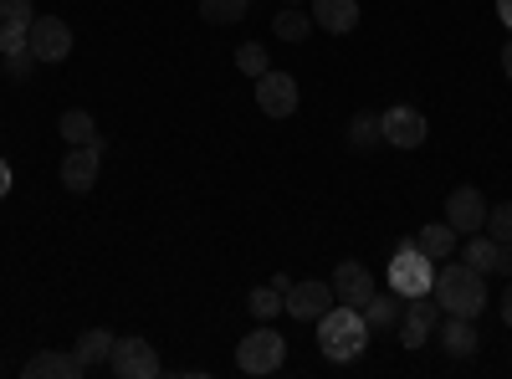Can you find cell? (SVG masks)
Wrapping results in <instances>:
<instances>
[{
  "label": "cell",
  "mask_w": 512,
  "mask_h": 379,
  "mask_svg": "<svg viewBox=\"0 0 512 379\" xmlns=\"http://www.w3.org/2000/svg\"><path fill=\"white\" fill-rule=\"evenodd\" d=\"M318 349H323V359H333V364H354V359L369 349V323H364V313L349 308V303H333V308L318 318Z\"/></svg>",
  "instance_id": "1"
},
{
  "label": "cell",
  "mask_w": 512,
  "mask_h": 379,
  "mask_svg": "<svg viewBox=\"0 0 512 379\" xmlns=\"http://www.w3.org/2000/svg\"><path fill=\"white\" fill-rule=\"evenodd\" d=\"M431 298L441 303V313H456V318H477L487 308V277L466 262H446L436 272V287Z\"/></svg>",
  "instance_id": "2"
},
{
  "label": "cell",
  "mask_w": 512,
  "mask_h": 379,
  "mask_svg": "<svg viewBox=\"0 0 512 379\" xmlns=\"http://www.w3.org/2000/svg\"><path fill=\"white\" fill-rule=\"evenodd\" d=\"M390 287L400 292V298H420V292H431L436 287V267L431 257L415 246V236H405L395 246V262H390Z\"/></svg>",
  "instance_id": "3"
},
{
  "label": "cell",
  "mask_w": 512,
  "mask_h": 379,
  "mask_svg": "<svg viewBox=\"0 0 512 379\" xmlns=\"http://www.w3.org/2000/svg\"><path fill=\"white\" fill-rule=\"evenodd\" d=\"M236 364H241V374H277L287 364V339L277 328H256L236 344Z\"/></svg>",
  "instance_id": "4"
},
{
  "label": "cell",
  "mask_w": 512,
  "mask_h": 379,
  "mask_svg": "<svg viewBox=\"0 0 512 379\" xmlns=\"http://www.w3.org/2000/svg\"><path fill=\"white\" fill-rule=\"evenodd\" d=\"M379 134H384V144H395V149H420L425 139H431V123H425L420 108L395 103V108L379 113Z\"/></svg>",
  "instance_id": "5"
},
{
  "label": "cell",
  "mask_w": 512,
  "mask_h": 379,
  "mask_svg": "<svg viewBox=\"0 0 512 379\" xmlns=\"http://www.w3.org/2000/svg\"><path fill=\"white\" fill-rule=\"evenodd\" d=\"M333 303H338V298H333V282H323V277L292 282V287H287V298H282L287 318H297V323H318Z\"/></svg>",
  "instance_id": "6"
},
{
  "label": "cell",
  "mask_w": 512,
  "mask_h": 379,
  "mask_svg": "<svg viewBox=\"0 0 512 379\" xmlns=\"http://www.w3.org/2000/svg\"><path fill=\"white\" fill-rule=\"evenodd\" d=\"M31 57L36 62H67L72 57V26L62 16H36L31 21Z\"/></svg>",
  "instance_id": "7"
},
{
  "label": "cell",
  "mask_w": 512,
  "mask_h": 379,
  "mask_svg": "<svg viewBox=\"0 0 512 379\" xmlns=\"http://www.w3.org/2000/svg\"><path fill=\"white\" fill-rule=\"evenodd\" d=\"M441 303L431 298V292H420V298H405V318H400V344L405 349H420L425 339H431V328H441Z\"/></svg>",
  "instance_id": "8"
},
{
  "label": "cell",
  "mask_w": 512,
  "mask_h": 379,
  "mask_svg": "<svg viewBox=\"0 0 512 379\" xmlns=\"http://www.w3.org/2000/svg\"><path fill=\"white\" fill-rule=\"evenodd\" d=\"M256 108L267 118H292L297 113V77L292 72H262L256 77Z\"/></svg>",
  "instance_id": "9"
},
{
  "label": "cell",
  "mask_w": 512,
  "mask_h": 379,
  "mask_svg": "<svg viewBox=\"0 0 512 379\" xmlns=\"http://www.w3.org/2000/svg\"><path fill=\"white\" fill-rule=\"evenodd\" d=\"M108 369H113L118 379H154L164 364H159L154 344H144V339H118V344H113V359H108Z\"/></svg>",
  "instance_id": "10"
},
{
  "label": "cell",
  "mask_w": 512,
  "mask_h": 379,
  "mask_svg": "<svg viewBox=\"0 0 512 379\" xmlns=\"http://www.w3.org/2000/svg\"><path fill=\"white\" fill-rule=\"evenodd\" d=\"M98 159H103V139L72 144L67 159H62V185H67L72 195H88V190L98 185Z\"/></svg>",
  "instance_id": "11"
},
{
  "label": "cell",
  "mask_w": 512,
  "mask_h": 379,
  "mask_svg": "<svg viewBox=\"0 0 512 379\" xmlns=\"http://www.w3.org/2000/svg\"><path fill=\"white\" fill-rule=\"evenodd\" d=\"M446 221L456 226V236L466 231H482L487 226V200H482V190H472V185H461V190H451L446 195Z\"/></svg>",
  "instance_id": "12"
},
{
  "label": "cell",
  "mask_w": 512,
  "mask_h": 379,
  "mask_svg": "<svg viewBox=\"0 0 512 379\" xmlns=\"http://www.w3.org/2000/svg\"><path fill=\"white\" fill-rule=\"evenodd\" d=\"M374 292H379V287H374V272H369L364 262H338V272H333V298H338V303L364 308Z\"/></svg>",
  "instance_id": "13"
},
{
  "label": "cell",
  "mask_w": 512,
  "mask_h": 379,
  "mask_svg": "<svg viewBox=\"0 0 512 379\" xmlns=\"http://www.w3.org/2000/svg\"><path fill=\"white\" fill-rule=\"evenodd\" d=\"M308 16L328 36H349L359 26V0H308Z\"/></svg>",
  "instance_id": "14"
},
{
  "label": "cell",
  "mask_w": 512,
  "mask_h": 379,
  "mask_svg": "<svg viewBox=\"0 0 512 379\" xmlns=\"http://www.w3.org/2000/svg\"><path fill=\"white\" fill-rule=\"evenodd\" d=\"M441 349H446L451 359H472V354L482 349L477 318H456V313H446V318H441Z\"/></svg>",
  "instance_id": "15"
},
{
  "label": "cell",
  "mask_w": 512,
  "mask_h": 379,
  "mask_svg": "<svg viewBox=\"0 0 512 379\" xmlns=\"http://www.w3.org/2000/svg\"><path fill=\"white\" fill-rule=\"evenodd\" d=\"M82 379L88 369H82V359L77 354H62V349H47V354H31L26 359V379Z\"/></svg>",
  "instance_id": "16"
},
{
  "label": "cell",
  "mask_w": 512,
  "mask_h": 379,
  "mask_svg": "<svg viewBox=\"0 0 512 379\" xmlns=\"http://www.w3.org/2000/svg\"><path fill=\"white\" fill-rule=\"evenodd\" d=\"M364 313V323L369 328H400V318H405V298L390 287V292H374V298L359 308Z\"/></svg>",
  "instance_id": "17"
},
{
  "label": "cell",
  "mask_w": 512,
  "mask_h": 379,
  "mask_svg": "<svg viewBox=\"0 0 512 379\" xmlns=\"http://www.w3.org/2000/svg\"><path fill=\"white\" fill-rule=\"evenodd\" d=\"M113 344H118V339H113L108 328H88V333H82V339H77V349H72V354L82 359V369L93 374L98 364H108V359H113Z\"/></svg>",
  "instance_id": "18"
},
{
  "label": "cell",
  "mask_w": 512,
  "mask_h": 379,
  "mask_svg": "<svg viewBox=\"0 0 512 379\" xmlns=\"http://www.w3.org/2000/svg\"><path fill=\"white\" fill-rule=\"evenodd\" d=\"M415 246H420L431 262H446L451 251H456V226H451V221H431V226H420Z\"/></svg>",
  "instance_id": "19"
},
{
  "label": "cell",
  "mask_w": 512,
  "mask_h": 379,
  "mask_svg": "<svg viewBox=\"0 0 512 379\" xmlns=\"http://www.w3.org/2000/svg\"><path fill=\"white\" fill-rule=\"evenodd\" d=\"M57 134H62L67 144H93V139H98V123H93L88 108H67L62 123H57Z\"/></svg>",
  "instance_id": "20"
},
{
  "label": "cell",
  "mask_w": 512,
  "mask_h": 379,
  "mask_svg": "<svg viewBox=\"0 0 512 379\" xmlns=\"http://www.w3.org/2000/svg\"><path fill=\"white\" fill-rule=\"evenodd\" d=\"M497 251H502V246H497L492 236L472 231V241H466V251H461V262H466V267H477V272L487 277V272H497Z\"/></svg>",
  "instance_id": "21"
},
{
  "label": "cell",
  "mask_w": 512,
  "mask_h": 379,
  "mask_svg": "<svg viewBox=\"0 0 512 379\" xmlns=\"http://www.w3.org/2000/svg\"><path fill=\"white\" fill-rule=\"evenodd\" d=\"M272 31H277L282 41H303V36L313 31V16H308V6H282V11L272 16Z\"/></svg>",
  "instance_id": "22"
},
{
  "label": "cell",
  "mask_w": 512,
  "mask_h": 379,
  "mask_svg": "<svg viewBox=\"0 0 512 379\" xmlns=\"http://www.w3.org/2000/svg\"><path fill=\"white\" fill-rule=\"evenodd\" d=\"M200 16L210 26H236L251 16V0H200Z\"/></svg>",
  "instance_id": "23"
},
{
  "label": "cell",
  "mask_w": 512,
  "mask_h": 379,
  "mask_svg": "<svg viewBox=\"0 0 512 379\" xmlns=\"http://www.w3.org/2000/svg\"><path fill=\"white\" fill-rule=\"evenodd\" d=\"M246 308H251V318H256V323H267V318L287 313V308H282V292H277V287H251Z\"/></svg>",
  "instance_id": "24"
},
{
  "label": "cell",
  "mask_w": 512,
  "mask_h": 379,
  "mask_svg": "<svg viewBox=\"0 0 512 379\" xmlns=\"http://www.w3.org/2000/svg\"><path fill=\"white\" fill-rule=\"evenodd\" d=\"M384 134H379V113H354V123H349V144L354 149H374Z\"/></svg>",
  "instance_id": "25"
},
{
  "label": "cell",
  "mask_w": 512,
  "mask_h": 379,
  "mask_svg": "<svg viewBox=\"0 0 512 379\" xmlns=\"http://www.w3.org/2000/svg\"><path fill=\"white\" fill-rule=\"evenodd\" d=\"M497 246H507L512 241V200H502V205H487V226H482Z\"/></svg>",
  "instance_id": "26"
},
{
  "label": "cell",
  "mask_w": 512,
  "mask_h": 379,
  "mask_svg": "<svg viewBox=\"0 0 512 379\" xmlns=\"http://www.w3.org/2000/svg\"><path fill=\"white\" fill-rule=\"evenodd\" d=\"M236 67L246 77H262V72H272V57H267V47H256V41H241V47H236Z\"/></svg>",
  "instance_id": "27"
},
{
  "label": "cell",
  "mask_w": 512,
  "mask_h": 379,
  "mask_svg": "<svg viewBox=\"0 0 512 379\" xmlns=\"http://www.w3.org/2000/svg\"><path fill=\"white\" fill-rule=\"evenodd\" d=\"M36 11H31V0H0V26H31Z\"/></svg>",
  "instance_id": "28"
},
{
  "label": "cell",
  "mask_w": 512,
  "mask_h": 379,
  "mask_svg": "<svg viewBox=\"0 0 512 379\" xmlns=\"http://www.w3.org/2000/svg\"><path fill=\"white\" fill-rule=\"evenodd\" d=\"M31 47V26H0V57L26 52Z\"/></svg>",
  "instance_id": "29"
},
{
  "label": "cell",
  "mask_w": 512,
  "mask_h": 379,
  "mask_svg": "<svg viewBox=\"0 0 512 379\" xmlns=\"http://www.w3.org/2000/svg\"><path fill=\"white\" fill-rule=\"evenodd\" d=\"M31 67H36V57H31V47H26V52H11V57H6V72H11L16 82H26V77H31Z\"/></svg>",
  "instance_id": "30"
},
{
  "label": "cell",
  "mask_w": 512,
  "mask_h": 379,
  "mask_svg": "<svg viewBox=\"0 0 512 379\" xmlns=\"http://www.w3.org/2000/svg\"><path fill=\"white\" fill-rule=\"evenodd\" d=\"M497 272H507V277H512V241L497 251Z\"/></svg>",
  "instance_id": "31"
},
{
  "label": "cell",
  "mask_w": 512,
  "mask_h": 379,
  "mask_svg": "<svg viewBox=\"0 0 512 379\" xmlns=\"http://www.w3.org/2000/svg\"><path fill=\"white\" fill-rule=\"evenodd\" d=\"M502 323H507V328H512V282H507V287H502Z\"/></svg>",
  "instance_id": "32"
},
{
  "label": "cell",
  "mask_w": 512,
  "mask_h": 379,
  "mask_svg": "<svg viewBox=\"0 0 512 379\" xmlns=\"http://www.w3.org/2000/svg\"><path fill=\"white\" fill-rule=\"evenodd\" d=\"M6 195H11V164L0 159V200H6Z\"/></svg>",
  "instance_id": "33"
},
{
  "label": "cell",
  "mask_w": 512,
  "mask_h": 379,
  "mask_svg": "<svg viewBox=\"0 0 512 379\" xmlns=\"http://www.w3.org/2000/svg\"><path fill=\"white\" fill-rule=\"evenodd\" d=\"M497 16H502V26L512 31V0H497Z\"/></svg>",
  "instance_id": "34"
},
{
  "label": "cell",
  "mask_w": 512,
  "mask_h": 379,
  "mask_svg": "<svg viewBox=\"0 0 512 379\" xmlns=\"http://www.w3.org/2000/svg\"><path fill=\"white\" fill-rule=\"evenodd\" d=\"M502 77L512 82V41H507V47H502Z\"/></svg>",
  "instance_id": "35"
},
{
  "label": "cell",
  "mask_w": 512,
  "mask_h": 379,
  "mask_svg": "<svg viewBox=\"0 0 512 379\" xmlns=\"http://www.w3.org/2000/svg\"><path fill=\"white\" fill-rule=\"evenodd\" d=\"M282 6H308V0H282Z\"/></svg>",
  "instance_id": "36"
}]
</instances>
